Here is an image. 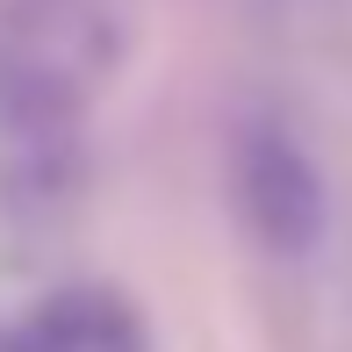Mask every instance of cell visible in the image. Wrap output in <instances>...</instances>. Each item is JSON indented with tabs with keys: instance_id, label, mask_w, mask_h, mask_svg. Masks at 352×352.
Segmentation results:
<instances>
[{
	"instance_id": "obj_1",
	"label": "cell",
	"mask_w": 352,
	"mask_h": 352,
	"mask_svg": "<svg viewBox=\"0 0 352 352\" xmlns=\"http://www.w3.org/2000/svg\"><path fill=\"white\" fill-rule=\"evenodd\" d=\"M116 65L122 29L101 0H14L0 14V151L22 180L58 187L72 173Z\"/></svg>"
},
{
	"instance_id": "obj_2",
	"label": "cell",
	"mask_w": 352,
	"mask_h": 352,
	"mask_svg": "<svg viewBox=\"0 0 352 352\" xmlns=\"http://www.w3.org/2000/svg\"><path fill=\"white\" fill-rule=\"evenodd\" d=\"M230 209L245 237L280 266H302L331 237V180L309 137L274 108H252L230 130Z\"/></svg>"
},
{
	"instance_id": "obj_3",
	"label": "cell",
	"mask_w": 352,
	"mask_h": 352,
	"mask_svg": "<svg viewBox=\"0 0 352 352\" xmlns=\"http://www.w3.org/2000/svg\"><path fill=\"white\" fill-rule=\"evenodd\" d=\"M14 352H151V338L130 316V302L101 295V287H72L14 331Z\"/></svg>"
},
{
	"instance_id": "obj_4",
	"label": "cell",
	"mask_w": 352,
	"mask_h": 352,
	"mask_svg": "<svg viewBox=\"0 0 352 352\" xmlns=\"http://www.w3.org/2000/svg\"><path fill=\"white\" fill-rule=\"evenodd\" d=\"M0 352H14V331H0Z\"/></svg>"
}]
</instances>
